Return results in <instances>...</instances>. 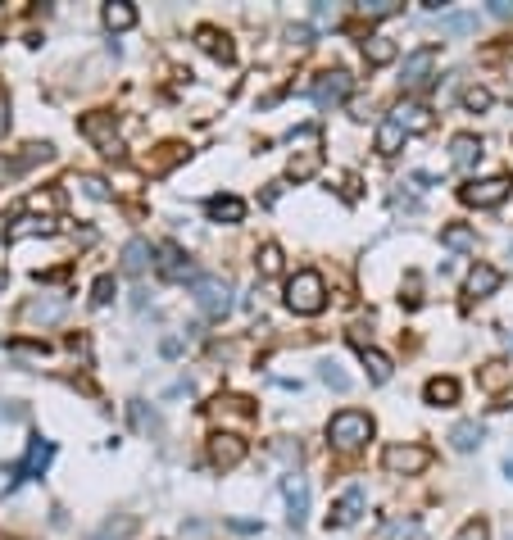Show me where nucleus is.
<instances>
[{
  "mask_svg": "<svg viewBox=\"0 0 513 540\" xmlns=\"http://www.w3.org/2000/svg\"><path fill=\"white\" fill-rule=\"evenodd\" d=\"M368 441H373V418H368V413H359V409L332 413V423H327V445H332V450L355 454L359 445H368Z\"/></svg>",
  "mask_w": 513,
  "mask_h": 540,
  "instance_id": "nucleus-1",
  "label": "nucleus"
},
{
  "mask_svg": "<svg viewBox=\"0 0 513 540\" xmlns=\"http://www.w3.org/2000/svg\"><path fill=\"white\" fill-rule=\"evenodd\" d=\"M287 309L291 314H305V318H314L327 309V282L314 273V268H300V273L287 282Z\"/></svg>",
  "mask_w": 513,
  "mask_h": 540,
  "instance_id": "nucleus-2",
  "label": "nucleus"
},
{
  "mask_svg": "<svg viewBox=\"0 0 513 540\" xmlns=\"http://www.w3.org/2000/svg\"><path fill=\"white\" fill-rule=\"evenodd\" d=\"M191 295H196V309L205 318H227L232 314V282L218 273H196L191 277Z\"/></svg>",
  "mask_w": 513,
  "mask_h": 540,
  "instance_id": "nucleus-3",
  "label": "nucleus"
},
{
  "mask_svg": "<svg viewBox=\"0 0 513 540\" xmlns=\"http://www.w3.org/2000/svg\"><path fill=\"white\" fill-rule=\"evenodd\" d=\"M509 191H513V177L495 173V177H482V182H464V187H459V200L473 209H495L509 200Z\"/></svg>",
  "mask_w": 513,
  "mask_h": 540,
  "instance_id": "nucleus-4",
  "label": "nucleus"
},
{
  "mask_svg": "<svg viewBox=\"0 0 513 540\" xmlns=\"http://www.w3.org/2000/svg\"><path fill=\"white\" fill-rule=\"evenodd\" d=\"M350 91H355V78H350L346 69H332V73H318L309 96H314L318 109H336V105H346L350 100Z\"/></svg>",
  "mask_w": 513,
  "mask_h": 540,
  "instance_id": "nucleus-5",
  "label": "nucleus"
},
{
  "mask_svg": "<svg viewBox=\"0 0 513 540\" xmlns=\"http://www.w3.org/2000/svg\"><path fill=\"white\" fill-rule=\"evenodd\" d=\"M382 463H386V472H400V477H418V472L432 463V450H423V445H386Z\"/></svg>",
  "mask_w": 513,
  "mask_h": 540,
  "instance_id": "nucleus-6",
  "label": "nucleus"
},
{
  "mask_svg": "<svg viewBox=\"0 0 513 540\" xmlns=\"http://www.w3.org/2000/svg\"><path fill=\"white\" fill-rule=\"evenodd\" d=\"M436 59H441V50L436 46H418L414 55H405V91H423L427 82H432V73H436Z\"/></svg>",
  "mask_w": 513,
  "mask_h": 540,
  "instance_id": "nucleus-7",
  "label": "nucleus"
},
{
  "mask_svg": "<svg viewBox=\"0 0 513 540\" xmlns=\"http://www.w3.org/2000/svg\"><path fill=\"white\" fill-rule=\"evenodd\" d=\"M82 132L96 141L105 159H123V141H119V132H114V123H109V114H87L82 118Z\"/></svg>",
  "mask_w": 513,
  "mask_h": 540,
  "instance_id": "nucleus-8",
  "label": "nucleus"
},
{
  "mask_svg": "<svg viewBox=\"0 0 513 540\" xmlns=\"http://www.w3.org/2000/svg\"><path fill=\"white\" fill-rule=\"evenodd\" d=\"M364 509H368V495H364V486H350L341 500L332 504V513H327V527H355L359 518H364Z\"/></svg>",
  "mask_w": 513,
  "mask_h": 540,
  "instance_id": "nucleus-9",
  "label": "nucleus"
},
{
  "mask_svg": "<svg viewBox=\"0 0 513 540\" xmlns=\"http://www.w3.org/2000/svg\"><path fill=\"white\" fill-rule=\"evenodd\" d=\"M391 118L409 132V137H423V132L436 128V114H432L427 105H418V100H400V105L391 109Z\"/></svg>",
  "mask_w": 513,
  "mask_h": 540,
  "instance_id": "nucleus-10",
  "label": "nucleus"
},
{
  "mask_svg": "<svg viewBox=\"0 0 513 540\" xmlns=\"http://www.w3.org/2000/svg\"><path fill=\"white\" fill-rule=\"evenodd\" d=\"M246 459V441H241L237 432H218V436H209V463L214 468H237V463Z\"/></svg>",
  "mask_w": 513,
  "mask_h": 540,
  "instance_id": "nucleus-11",
  "label": "nucleus"
},
{
  "mask_svg": "<svg viewBox=\"0 0 513 540\" xmlns=\"http://www.w3.org/2000/svg\"><path fill=\"white\" fill-rule=\"evenodd\" d=\"M155 273L159 277H168V282H187V277H196L191 273V259L182 255L178 246H173V241H164V246H155Z\"/></svg>",
  "mask_w": 513,
  "mask_h": 540,
  "instance_id": "nucleus-12",
  "label": "nucleus"
},
{
  "mask_svg": "<svg viewBox=\"0 0 513 540\" xmlns=\"http://www.w3.org/2000/svg\"><path fill=\"white\" fill-rule=\"evenodd\" d=\"M282 495H287V518H291V527H305V513H309V486H305V477H296V472H287L282 477Z\"/></svg>",
  "mask_w": 513,
  "mask_h": 540,
  "instance_id": "nucleus-13",
  "label": "nucleus"
},
{
  "mask_svg": "<svg viewBox=\"0 0 513 540\" xmlns=\"http://www.w3.org/2000/svg\"><path fill=\"white\" fill-rule=\"evenodd\" d=\"M500 282H504V273H500V268H491V264H477L473 273L464 277V295H468V300H486V295H495V291H500Z\"/></svg>",
  "mask_w": 513,
  "mask_h": 540,
  "instance_id": "nucleus-14",
  "label": "nucleus"
},
{
  "mask_svg": "<svg viewBox=\"0 0 513 540\" xmlns=\"http://www.w3.org/2000/svg\"><path fill=\"white\" fill-rule=\"evenodd\" d=\"M150 264H155V246H150L146 236H132L128 246H123V273H128V277H141Z\"/></svg>",
  "mask_w": 513,
  "mask_h": 540,
  "instance_id": "nucleus-15",
  "label": "nucleus"
},
{
  "mask_svg": "<svg viewBox=\"0 0 513 540\" xmlns=\"http://www.w3.org/2000/svg\"><path fill=\"white\" fill-rule=\"evenodd\" d=\"M405 137H409V132L400 128V123H395L391 114H386L382 123H377V141H373V150H377V155H382V159H391V155H400V146H405Z\"/></svg>",
  "mask_w": 513,
  "mask_h": 540,
  "instance_id": "nucleus-16",
  "label": "nucleus"
},
{
  "mask_svg": "<svg viewBox=\"0 0 513 540\" xmlns=\"http://www.w3.org/2000/svg\"><path fill=\"white\" fill-rule=\"evenodd\" d=\"M450 164H454V168L482 164V137H473V132H459V137L450 141Z\"/></svg>",
  "mask_w": 513,
  "mask_h": 540,
  "instance_id": "nucleus-17",
  "label": "nucleus"
},
{
  "mask_svg": "<svg viewBox=\"0 0 513 540\" xmlns=\"http://www.w3.org/2000/svg\"><path fill=\"white\" fill-rule=\"evenodd\" d=\"M441 246L454 250V255H473V250H477V232L468 223H445L441 227Z\"/></svg>",
  "mask_w": 513,
  "mask_h": 540,
  "instance_id": "nucleus-18",
  "label": "nucleus"
},
{
  "mask_svg": "<svg viewBox=\"0 0 513 540\" xmlns=\"http://www.w3.org/2000/svg\"><path fill=\"white\" fill-rule=\"evenodd\" d=\"M205 209L214 223H241V218H246V200L241 196H209Z\"/></svg>",
  "mask_w": 513,
  "mask_h": 540,
  "instance_id": "nucleus-19",
  "label": "nucleus"
},
{
  "mask_svg": "<svg viewBox=\"0 0 513 540\" xmlns=\"http://www.w3.org/2000/svg\"><path fill=\"white\" fill-rule=\"evenodd\" d=\"M423 400L436 404V409H450V404H459V382H454V377H432V382L423 386Z\"/></svg>",
  "mask_w": 513,
  "mask_h": 540,
  "instance_id": "nucleus-20",
  "label": "nucleus"
},
{
  "mask_svg": "<svg viewBox=\"0 0 513 540\" xmlns=\"http://www.w3.org/2000/svg\"><path fill=\"white\" fill-rule=\"evenodd\" d=\"M482 441H486V427H482V423H473V418H468V423H454L450 445H454L459 454H473Z\"/></svg>",
  "mask_w": 513,
  "mask_h": 540,
  "instance_id": "nucleus-21",
  "label": "nucleus"
},
{
  "mask_svg": "<svg viewBox=\"0 0 513 540\" xmlns=\"http://www.w3.org/2000/svg\"><path fill=\"white\" fill-rule=\"evenodd\" d=\"M395 55H400V46H395L386 32H373V37H364V59H368V64H377V69H382V64H391Z\"/></svg>",
  "mask_w": 513,
  "mask_h": 540,
  "instance_id": "nucleus-22",
  "label": "nucleus"
},
{
  "mask_svg": "<svg viewBox=\"0 0 513 540\" xmlns=\"http://www.w3.org/2000/svg\"><path fill=\"white\" fill-rule=\"evenodd\" d=\"M323 168V150H300V155H291V164H287V177L291 182H309V177Z\"/></svg>",
  "mask_w": 513,
  "mask_h": 540,
  "instance_id": "nucleus-23",
  "label": "nucleus"
},
{
  "mask_svg": "<svg viewBox=\"0 0 513 540\" xmlns=\"http://www.w3.org/2000/svg\"><path fill=\"white\" fill-rule=\"evenodd\" d=\"M100 19H105L109 32H128L132 23H137V10H132L128 0H109L105 10H100Z\"/></svg>",
  "mask_w": 513,
  "mask_h": 540,
  "instance_id": "nucleus-24",
  "label": "nucleus"
},
{
  "mask_svg": "<svg viewBox=\"0 0 513 540\" xmlns=\"http://www.w3.org/2000/svg\"><path fill=\"white\" fill-rule=\"evenodd\" d=\"M359 359H364V368H368V382H377V386H386L391 382V359H386L382 350H373V345H368V350H359Z\"/></svg>",
  "mask_w": 513,
  "mask_h": 540,
  "instance_id": "nucleus-25",
  "label": "nucleus"
},
{
  "mask_svg": "<svg viewBox=\"0 0 513 540\" xmlns=\"http://www.w3.org/2000/svg\"><path fill=\"white\" fill-rule=\"evenodd\" d=\"M196 41H200V46H205L214 59H223V64H232V55H237V50H232V41H227L218 28H196Z\"/></svg>",
  "mask_w": 513,
  "mask_h": 540,
  "instance_id": "nucleus-26",
  "label": "nucleus"
},
{
  "mask_svg": "<svg viewBox=\"0 0 513 540\" xmlns=\"http://www.w3.org/2000/svg\"><path fill=\"white\" fill-rule=\"evenodd\" d=\"M418 536V522L414 518H391L377 527V540H414Z\"/></svg>",
  "mask_w": 513,
  "mask_h": 540,
  "instance_id": "nucleus-27",
  "label": "nucleus"
},
{
  "mask_svg": "<svg viewBox=\"0 0 513 540\" xmlns=\"http://www.w3.org/2000/svg\"><path fill=\"white\" fill-rule=\"evenodd\" d=\"M255 264H259V277H277V273H282V250H277L273 241H268V246L259 250Z\"/></svg>",
  "mask_w": 513,
  "mask_h": 540,
  "instance_id": "nucleus-28",
  "label": "nucleus"
},
{
  "mask_svg": "<svg viewBox=\"0 0 513 540\" xmlns=\"http://www.w3.org/2000/svg\"><path fill=\"white\" fill-rule=\"evenodd\" d=\"M132 531H137V522H132V518H119V522H105V527H100L91 540H128Z\"/></svg>",
  "mask_w": 513,
  "mask_h": 540,
  "instance_id": "nucleus-29",
  "label": "nucleus"
},
{
  "mask_svg": "<svg viewBox=\"0 0 513 540\" xmlns=\"http://www.w3.org/2000/svg\"><path fill=\"white\" fill-rule=\"evenodd\" d=\"M78 187L87 191L91 200H109V196H114V191H109V182H105V177H96V173H78Z\"/></svg>",
  "mask_w": 513,
  "mask_h": 540,
  "instance_id": "nucleus-30",
  "label": "nucleus"
},
{
  "mask_svg": "<svg viewBox=\"0 0 513 540\" xmlns=\"http://www.w3.org/2000/svg\"><path fill=\"white\" fill-rule=\"evenodd\" d=\"M359 14H364V19H391V14H400V5H395V0H364Z\"/></svg>",
  "mask_w": 513,
  "mask_h": 540,
  "instance_id": "nucleus-31",
  "label": "nucleus"
},
{
  "mask_svg": "<svg viewBox=\"0 0 513 540\" xmlns=\"http://www.w3.org/2000/svg\"><path fill=\"white\" fill-rule=\"evenodd\" d=\"M37 232H41V236H50V232H55V223H46V218H23V223L14 227L10 236H14V241H23V236H37Z\"/></svg>",
  "mask_w": 513,
  "mask_h": 540,
  "instance_id": "nucleus-32",
  "label": "nucleus"
},
{
  "mask_svg": "<svg viewBox=\"0 0 513 540\" xmlns=\"http://www.w3.org/2000/svg\"><path fill=\"white\" fill-rule=\"evenodd\" d=\"M477 14H441V32H473Z\"/></svg>",
  "mask_w": 513,
  "mask_h": 540,
  "instance_id": "nucleus-33",
  "label": "nucleus"
},
{
  "mask_svg": "<svg viewBox=\"0 0 513 540\" xmlns=\"http://www.w3.org/2000/svg\"><path fill=\"white\" fill-rule=\"evenodd\" d=\"M318 377H323V382H327V386H332V391H350V377H346V373H341V368H336V364H332V359H327V364H323V368H318Z\"/></svg>",
  "mask_w": 513,
  "mask_h": 540,
  "instance_id": "nucleus-34",
  "label": "nucleus"
},
{
  "mask_svg": "<svg viewBox=\"0 0 513 540\" xmlns=\"http://www.w3.org/2000/svg\"><path fill=\"white\" fill-rule=\"evenodd\" d=\"M491 91H486V87H468L464 91V109H473V114H482V109H491Z\"/></svg>",
  "mask_w": 513,
  "mask_h": 540,
  "instance_id": "nucleus-35",
  "label": "nucleus"
},
{
  "mask_svg": "<svg viewBox=\"0 0 513 540\" xmlns=\"http://www.w3.org/2000/svg\"><path fill=\"white\" fill-rule=\"evenodd\" d=\"M109 300H114V277L100 273L96 286H91V305H109Z\"/></svg>",
  "mask_w": 513,
  "mask_h": 540,
  "instance_id": "nucleus-36",
  "label": "nucleus"
},
{
  "mask_svg": "<svg viewBox=\"0 0 513 540\" xmlns=\"http://www.w3.org/2000/svg\"><path fill=\"white\" fill-rule=\"evenodd\" d=\"M509 373H513L509 364H486V373H482V386H486V391H495V386H500V382H509Z\"/></svg>",
  "mask_w": 513,
  "mask_h": 540,
  "instance_id": "nucleus-37",
  "label": "nucleus"
},
{
  "mask_svg": "<svg viewBox=\"0 0 513 540\" xmlns=\"http://www.w3.org/2000/svg\"><path fill=\"white\" fill-rule=\"evenodd\" d=\"M454 540H491V527H486L482 518H473V522H464V531H459Z\"/></svg>",
  "mask_w": 513,
  "mask_h": 540,
  "instance_id": "nucleus-38",
  "label": "nucleus"
},
{
  "mask_svg": "<svg viewBox=\"0 0 513 540\" xmlns=\"http://www.w3.org/2000/svg\"><path fill=\"white\" fill-rule=\"evenodd\" d=\"M28 209H60V196H55V191H37V196H28Z\"/></svg>",
  "mask_w": 513,
  "mask_h": 540,
  "instance_id": "nucleus-39",
  "label": "nucleus"
},
{
  "mask_svg": "<svg viewBox=\"0 0 513 540\" xmlns=\"http://www.w3.org/2000/svg\"><path fill=\"white\" fill-rule=\"evenodd\" d=\"M50 454H55V450H50V445H32V454H28V472L46 468V463H50Z\"/></svg>",
  "mask_w": 513,
  "mask_h": 540,
  "instance_id": "nucleus-40",
  "label": "nucleus"
},
{
  "mask_svg": "<svg viewBox=\"0 0 513 540\" xmlns=\"http://www.w3.org/2000/svg\"><path fill=\"white\" fill-rule=\"evenodd\" d=\"M491 14H495V19H513V5H509V0H491Z\"/></svg>",
  "mask_w": 513,
  "mask_h": 540,
  "instance_id": "nucleus-41",
  "label": "nucleus"
},
{
  "mask_svg": "<svg viewBox=\"0 0 513 540\" xmlns=\"http://www.w3.org/2000/svg\"><path fill=\"white\" fill-rule=\"evenodd\" d=\"M291 41H296V46H309V23H300V28H291Z\"/></svg>",
  "mask_w": 513,
  "mask_h": 540,
  "instance_id": "nucleus-42",
  "label": "nucleus"
},
{
  "mask_svg": "<svg viewBox=\"0 0 513 540\" xmlns=\"http://www.w3.org/2000/svg\"><path fill=\"white\" fill-rule=\"evenodd\" d=\"M314 19H318V23H336V10H327V5H314Z\"/></svg>",
  "mask_w": 513,
  "mask_h": 540,
  "instance_id": "nucleus-43",
  "label": "nucleus"
},
{
  "mask_svg": "<svg viewBox=\"0 0 513 540\" xmlns=\"http://www.w3.org/2000/svg\"><path fill=\"white\" fill-rule=\"evenodd\" d=\"M227 527H232V531H264V527H259V522H241V518H232V522H227Z\"/></svg>",
  "mask_w": 513,
  "mask_h": 540,
  "instance_id": "nucleus-44",
  "label": "nucleus"
},
{
  "mask_svg": "<svg viewBox=\"0 0 513 540\" xmlns=\"http://www.w3.org/2000/svg\"><path fill=\"white\" fill-rule=\"evenodd\" d=\"M10 128V105H5V96H0V132Z\"/></svg>",
  "mask_w": 513,
  "mask_h": 540,
  "instance_id": "nucleus-45",
  "label": "nucleus"
},
{
  "mask_svg": "<svg viewBox=\"0 0 513 540\" xmlns=\"http://www.w3.org/2000/svg\"><path fill=\"white\" fill-rule=\"evenodd\" d=\"M504 472H509V477H513V459H509V463H504Z\"/></svg>",
  "mask_w": 513,
  "mask_h": 540,
  "instance_id": "nucleus-46",
  "label": "nucleus"
},
{
  "mask_svg": "<svg viewBox=\"0 0 513 540\" xmlns=\"http://www.w3.org/2000/svg\"><path fill=\"white\" fill-rule=\"evenodd\" d=\"M0 236H5V223H0Z\"/></svg>",
  "mask_w": 513,
  "mask_h": 540,
  "instance_id": "nucleus-47",
  "label": "nucleus"
},
{
  "mask_svg": "<svg viewBox=\"0 0 513 540\" xmlns=\"http://www.w3.org/2000/svg\"><path fill=\"white\" fill-rule=\"evenodd\" d=\"M509 345H513V336H509Z\"/></svg>",
  "mask_w": 513,
  "mask_h": 540,
  "instance_id": "nucleus-48",
  "label": "nucleus"
},
{
  "mask_svg": "<svg viewBox=\"0 0 513 540\" xmlns=\"http://www.w3.org/2000/svg\"><path fill=\"white\" fill-rule=\"evenodd\" d=\"M509 540H513V536H509Z\"/></svg>",
  "mask_w": 513,
  "mask_h": 540,
  "instance_id": "nucleus-49",
  "label": "nucleus"
}]
</instances>
